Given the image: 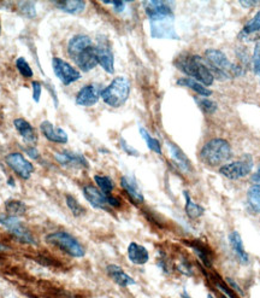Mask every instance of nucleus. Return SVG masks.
I'll return each mask as SVG.
<instances>
[{
	"mask_svg": "<svg viewBox=\"0 0 260 298\" xmlns=\"http://www.w3.org/2000/svg\"><path fill=\"white\" fill-rule=\"evenodd\" d=\"M175 65L186 75L191 76L193 80L204 86H211L215 81L211 70L205 64L204 59L198 55H182L175 61Z\"/></svg>",
	"mask_w": 260,
	"mask_h": 298,
	"instance_id": "1",
	"label": "nucleus"
},
{
	"mask_svg": "<svg viewBox=\"0 0 260 298\" xmlns=\"http://www.w3.org/2000/svg\"><path fill=\"white\" fill-rule=\"evenodd\" d=\"M205 58L209 63L210 70H211L213 78L231 79L242 76L245 74V68L241 65L232 64L228 57L222 51L216 48H209L205 51Z\"/></svg>",
	"mask_w": 260,
	"mask_h": 298,
	"instance_id": "2",
	"label": "nucleus"
},
{
	"mask_svg": "<svg viewBox=\"0 0 260 298\" xmlns=\"http://www.w3.org/2000/svg\"><path fill=\"white\" fill-rule=\"evenodd\" d=\"M231 157V147L224 139L216 138L206 142L200 150V158L210 167H218Z\"/></svg>",
	"mask_w": 260,
	"mask_h": 298,
	"instance_id": "3",
	"label": "nucleus"
},
{
	"mask_svg": "<svg viewBox=\"0 0 260 298\" xmlns=\"http://www.w3.org/2000/svg\"><path fill=\"white\" fill-rule=\"evenodd\" d=\"M130 94V82L124 76H118L111 81L108 87L101 91V99L111 108H119L128 101Z\"/></svg>",
	"mask_w": 260,
	"mask_h": 298,
	"instance_id": "4",
	"label": "nucleus"
},
{
	"mask_svg": "<svg viewBox=\"0 0 260 298\" xmlns=\"http://www.w3.org/2000/svg\"><path fill=\"white\" fill-rule=\"evenodd\" d=\"M46 241L53 245V246L58 247L59 250H62L63 253L68 254L71 257L81 258L86 255V250L82 246V244L68 232L58 231L49 233L46 237Z\"/></svg>",
	"mask_w": 260,
	"mask_h": 298,
	"instance_id": "5",
	"label": "nucleus"
},
{
	"mask_svg": "<svg viewBox=\"0 0 260 298\" xmlns=\"http://www.w3.org/2000/svg\"><path fill=\"white\" fill-rule=\"evenodd\" d=\"M0 225L5 227L21 243L29 245L36 244V240L32 234V232L24 227V225L18 220V217L11 216V215L8 214H0Z\"/></svg>",
	"mask_w": 260,
	"mask_h": 298,
	"instance_id": "6",
	"label": "nucleus"
},
{
	"mask_svg": "<svg viewBox=\"0 0 260 298\" xmlns=\"http://www.w3.org/2000/svg\"><path fill=\"white\" fill-rule=\"evenodd\" d=\"M252 169L253 158L251 155L246 154L238 161L228 164H223L221 169H219V173L226 179H230V180H239V179H242L251 174Z\"/></svg>",
	"mask_w": 260,
	"mask_h": 298,
	"instance_id": "7",
	"label": "nucleus"
},
{
	"mask_svg": "<svg viewBox=\"0 0 260 298\" xmlns=\"http://www.w3.org/2000/svg\"><path fill=\"white\" fill-rule=\"evenodd\" d=\"M52 69L55 75L65 86L74 84L81 79V72L62 58L55 57L52 59Z\"/></svg>",
	"mask_w": 260,
	"mask_h": 298,
	"instance_id": "8",
	"label": "nucleus"
},
{
	"mask_svg": "<svg viewBox=\"0 0 260 298\" xmlns=\"http://www.w3.org/2000/svg\"><path fill=\"white\" fill-rule=\"evenodd\" d=\"M5 161L6 164H8L9 167L22 179V180H29L32 174L34 173V165H33L29 161H27L25 158L23 157V155L19 154V152H12V154L8 155Z\"/></svg>",
	"mask_w": 260,
	"mask_h": 298,
	"instance_id": "9",
	"label": "nucleus"
},
{
	"mask_svg": "<svg viewBox=\"0 0 260 298\" xmlns=\"http://www.w3.org/2000/svg\"><path fill=\"white\" fill-rule=\"evenodd\" d=\"M96 57H98V64L108 74L115 72V57L110 46L109 41L105 38H100L98 44L95 46Z\"/></svg>",
	"mask_w": 260,
	"mask_h": 298,
	"instance_id": "10",
	"label": "nucleus"
},
{
	"mask_svg": "<svg viewBox=\"0 0 260 298\" xmlns=\"http://www.w3.org/2000/svg\"><path fill=\"white\" fill-rule=\"evenodd\" d=\"M55 158L58 163L65 168H75V169H87L89 168V163L87 158L79 152L72 151H62L56 152Z\"/></svg>",
	"mask_w": 260,
	"mask_h": 298,
	"instance_id": "11",
	"label": "nucleus"
},
{
	"mask_svg": "<svg viewBox=\"0 0 260 298\" xmlns=\"http://www.w3.org/2000/svg\"><path fill=\"white\" fill-rule=\"evenodd\" d=\"M143 5H145V12L148 16L149 22L165 18H173V11L171 6H169V3L153 0V2L143 3Z\"/></svg>",
	"mask_w": 260,
	"mask_h": 298,
	"instance_id": "12",
	"label": "nucleus"
},
{
	"mask_svg": "<svg viewBox=\"0 0 260 298\" xmlns=\"http://www.w3.org/2000/svg\"><path fill=\"white\" fill-rule=\"evenodd\" d=\"M173 18L159 19V21H151V35L154 39H176L179 36L175 31L172 24Z\"/></svg>",
	"mask_w": 260,
	"mask_h": 298,
	"instance_id": "13",
	"label": "nucleus"
},
{
	"mask_svg": "<svg viewBox=\"0 0 260 298\" xmlns=\"http://www.w3.org/2000/svg\"><path fill=\"white\" fill-rule=\"evenodd\" d=\"M83 196L95 209H101V210H110L109 205V196L110 194H105L104 192H101L99 188L93 186V185H86L83 187Z\"/></svg>",
	"mask_w": 260,
	"mask_h": 298,
	"instance_id": "14",
	"label": "nucleus"
},
{
	"mask_svg": "<svg viewBox=\"0 0 260 298\" xmlns=\"http://www.w3.org/2000/svg\"><path fill=\"white\" fill-rule=\"evenodd\" d=\"M101 91L99 85H87L76 94V104L80 107H93L101 98Z\"/></svg>",
	"mask_w": 260,
	"mask_h": 298,
	"instance_id": "15",
	"label": "nucleus"
},
{
	"mask_svg": "<svg viewBox=\"0 0 260 298\" xmlns=\"http://www.w3.org/2000/svg\"><path fill=\"white\" fill-rule=\"evenodd\" d=\"M76 63V65L81 69L82 71L88 72L94 69L98 65V57H96V51L95 46L92 45L88 48H86L85 51L81 52L79 56L72 59Z\"/></svg>",
	"mask_w": 260,
	"mask_h": 298,
	"instance_id": "16",
	"label": "nucleus"
},
{
	"mask_svg": "<svg viewBox=\"0 0 260 298\" xmlns=\"http://www.w3.org/2000/svg\"><path fill=\"white\" fill-rule=\"evenodd\" d=\"M239 39L246 42L260 41V11L256 12L251 21L246 23L242 31L239 33Z\"/></svg>",
	"mask_w": 260,
	"mask_h": 298,
	"instance_id": "17",
	"label": "nucleus"
},
{
	"mask_svg": "<svg viewBox=\"0 0 260 298\" xmlns=\"http://www.w3.org/2000/svg\"><path fill=\"white\" fill-rule=\"evenodd\" d=\"M40 131H41L43 137L52 142H57V144H66L69 140L68 134H66L64 129L55 127L49 121L41 122V125H40Z\"/></svg>",
	"mask_w": 260,
	"mask_h": 298,
	"instance_id": "18",
	"label": "nucleus"
},
{
	"mask_svg": "<svg viewBox=\"0 0 260 298\" xmlns=\"http://www.w3.org/2000/svg\"><path fill=\"white\" fill-rule=\"evenodd\" d=\"M121 186L125 193L128 194L130 201L135 204H142L145 202V197H143L141 190H140L139 185L132 177L124 175L121 178Z\"/></svg>",
	"mask_w": 260,
	"mask_h": 298,
	"instance_id": "19",
	"label": "nucleus"
},
{
	"mask_svg": "<svg viewBox=\"0 0 260 298\" xmlns=\"http://www.w3.org/2000/svg\"><path fill=\"white\" fill-rule=\"evenodd\" d=\"M166 146H168L169 148L170 156H171L172 161L175 162V164L177 165L179 169H181L182 171H185V173H189V171H192L193 168H192L191 161H189V158L186 156L185 152H183L177 145L173 144V142L171 141H166Z\"/></svg>",
	"mask_w": 260,
	"mask_h": 298,
	"instance_id": "20",
	"label": "nucleus"
},
{
	"mask_svg": "<svg viewBox=\"0 0 260 298\" xmlns=\"http://www.w3.org/2000/svg\"><path fill=\"white\" fill-rule=\"evenodd\" d=\"M229 244L230 246H231L232 251H234L236 258L239 260V262L242 264H247L249 262V256L247 251L245 250L242 237L240 236L238 231H232L231 233L229 234Z\"/></svg>",
	"mask_w": 260,
	"mask_h": 298,
	"instance_id": "21",
	"label": "nucleus"
},
{
	"mask_svg": "<svg viewBox=\"0 0 260 298\" xmlns=\"http://www.w3.org/2000/svg\"><path fill=\"white\" fill-rule=\"evenodd\" d=\"M106 271H108L109 277L121 287L133 286V285L136 284V281L129 274H126L121 267L117 266V264H109L106 267Z\"/></svg>",
	"mask_w": 260,
	"mask_h": 298,
	"instance_id": "22",
	"label": "nucleus"
},
{
	"mask_svg": "<svg viewBox=\"0 0 260 298\" xmlns=\"http://www.w3.org/2000/svg\"><path fill=\"white\" fill-rule=\"evenodd\" d=\"M128 258L132 263L136 264V266H142V264H146L149 260V253L148 250L146 249L145 246L140 245L138 243H130L128 246Z\"/></svg>",
	"mask_w": 260,
	"mask_h": 298,
	"instance_id": "23",
	"label": "nucleus"
},
{
	"mask_svg": "<svg viewBox=\"0 0 260 298\" xmlns=\"http://www.w3.org/2000/svg\"><path fill=\"white\" fill-rule=\"evenodd\" d=\"M93 45L92 39L87 35H75L70 39L68 42V54L70 57L74 59L81 52Z\"/></svg>",
	"mask_w": 260,
	"mask_h": 298,
	"instance_id": "24",
	"label": "nucleus"
},
{
	"mask_svg": "<svg viewBox=\"0 0 260 298\" xmlns=\"http://www.w3.org/2000/svg\"><path fill=\"white\" fill-rule=\"evenodd\" d=\"M187 245L192 247L193 251L196 254V256L199 257V260L204 263V266L209 268L212 267L213 256H212V251L209 249V246H206V245L200 240L187 241Z\"/></svg>",
	"mask_w": 260,
	"mask_h": 298,
	"instance_id": "25",
	"label": "nucleus"
},
{
	"mask_svg": "<svg viewBox=\"0 0 260 298\" xmlns=\"http://www.w3.org/2000/svg\"><path fill=\"white\" fill-rule=\"evenodd\" d=\"M13 126H15L16 131L18 132L19 135L24 139L27 142H35L38 140V135L35 133V129L33 128V126L29 123L28 121H25L24 118H16L13 121Z\"/></svg>",
	"mask_w": 260,
	"mask_h": 298,
	"instance_id": "26",
	"label": "nucleus"
},
{
	"mask_svg": "<svg viewBox=\"0 0 260 298\" xmlns=\"http://www.w3.org/2000/svg\"><path fill=\"white\" fill-rule=\"evenodd\" d=\"M57 8L70 15H79L85 11L87 3L83 0H62L55 3Z\"/></svg>",
	"mask_w": 260,
	"mask_h": 298,
	"instance_id": "27",
	"label": "nucleus"
},
{
	"mask_svg": "<svg viewBox=\"0 0 260 298\" xmlns=\"http://www.w3.org/2000/svg\"><path fill=\"white\" fill-rule=\"evenodd\" d=\"M177 85L178 86H183V87H187L189 89H192V91H194L195 93H198L199 95H201V97H209V95L212 94V91L211 89H209L206 86H204L202 84H200V82L193 80L191 78H181L177 80Z\"/></svg>",
	"mask_w": 260,
	"mask_h": 298,
	"instance_id": "28",
	"label": "nucleus"
},
{
	"mask_svg": "<svg viewBox=\"0 0 260 298\" xmlns=\"http://www.w3.org/2000/svg\"><path fill=\"white\" fill-rule=\"evenodd\" d=\"M183 196L186 198V205H185V211L191 220H196V218L201 217L205 213V209L199 205L195 202H193L192 197L189 196L188 191H183Z\"/></svg>",
	"mask_w": 260,
	"mask_h": 298,
	"instance_id": "29",
	"label": "nucleus"
},
{
	"mask_svg": "<svg viewBox=\"0 0 260 298\" xmlns=\"http://www.w3.org/2000/svg\"><path fill=\"white\" fill-rule=\"evenodd\" d=\"M5 209L8 211V215L11 216L18 217L25 214L27 211V205L21 201L17 200H9L5 202Z\"/></svg>",
	"mask_w": 260,
	"mask_h": 298,
	"instance_id": "30",
	"label": "nucleus"
},
{
	"mask_svg": "<svg viewBox=\"0 0 260 298\" xmlns=\"http://www.w3.org/2000/svg\"><path fill=\"white\" fill-rule=\"evenodd\" d=\"M140 134H141L143 140L146 141V144H147V147L149 148V150L153 151L157 155H162V144L158 139L153 138L152 135L142 127H140Z\"/></svg>",
	"mask_w": 260,
	"mask_h": 298,
	"instance_id": "31",
	"label": "nucleus"
},
{
	"mask_svg": "<svg viewBox=\"0 0 260 298\" xmlns=\"http://www.w3.org/2000/svg\"><path fill=\"white\" fill-rule=\"evenodd\" d=\"M94 181L96 186L99 187V190L104 192L105 194H111L113 188H115L113 181L106 175H94Z\"/></svg>",
	"mask_w": 260,
	"mask_h": 298,
	"instance_id": "32",
	"label": "nucleus"
},
{
	"mask_svg": "<svg viewBox=\"0 0 260 298\" xmlns=\"http://www.w3.org/2000/svg\"><path fill=\"white\" fill-rule=\"evenodd\" d=\"M65 202H66V205H68L70 211H71L74 216L80 217V216H82V215L86 214L85 207H83V205L80 203V202L76 200L75 197H72L71 194H66Z\"/></svg>",
	"mask_w": 260,
	"mask_h": 298,
	"instance_id": "33",
	"label": "nucleus"
},
{
	"mask_svg": "<svg viewBox=\"0 0 260 298\" xmlns=\"http://www.w3.org/2000/svg\"><path fill=\"white\" fill-rule=\"evenodd\" d=\"M247 200L248 204L251 205V208L256 213H260V186H253L248 190L247 193Z\"/></svg>",
	"mask_w": 260,
	"mask_h": 298,
	"instance_id": "34",
	"label": "nucleus"
},
{
	"mask_svg": "<svg viewBox=\"0 0 260 298\" xmlns=\"http://www.w3.org/2000/svg\"><path fill=\"white\" fill-rule=\"evenodd\" d=\"M16 68H17L19 74H21L23 78L29 79V78H33V75H34L31 65H29V63L27 62L23 57H19L16 59Z\"/></svg>",
	"mask_w": 260,
	"mask_h": 298,
	"instance_id": "35",
	"label": "nucleus"
},
{
	"mask_svg": "<svg viewBox=\"0 0 260 298\" xmlns=\"http://www.w3.org/2000/svg\"><path fill=\"white\" fill-rule=\"evenodd\" d=\"M195 102L198 103L199 108L201 109L202 111L205 112V114H209L211 115L213 112L217 111V104L215 102L210 101L207 98H195Z\"/></svg>",
	"mask_w": 260,
	"mask_h": 298,
	"instance_id": "36",
	"label": "nucleus"
},
{
	"mask_svg": "<svg viewBox=\"0 0 260 298\" xmlns=\"http://www.w3.org/2000/svg\"><path fill=\"white\" fill-rule=\"evenodd\" d=\"M19 5V10L25 17L28 18H34L36 16V10H35V5L33 2H21L18 3Z\"/></svg>",
	"mask_w": 260,
	"mask_h": 298,
	"instance_id": "37",
	"label": "nucleus"
},
{
	"mask_svg": "<svg viewBox=\"0 0 260 298\" xmlns=\"http://www.w3.org/2000/svg\"><path fill=\"white\" fill-rule=\"evenodd\" d=\"M119 145H121L122 150L124 151L126 155H129V156H134V157H139L140 156L139 151L136 150V148L133 147V146H130L128 142H126L123 138L119 139Z\"/></svg>",
	"mask_w": 260,
	"mask_h": 298,
	"instance_id": "38",
	"label": "nucleus"
},
{
	"mask_svg": "<svg viewBox=\"0 0 260 298\" xmlns=\"http://www.w3.org/2000/svg\"><path fill=\"white\" fill-rule=\"evenodd\" d=\"M177 269H178V271H181L182 274H185V276H187V277L193 276V267H192V264L188 262V261L182 260L181 262L177 264Z\"/></svg>",
	"mask_w": 260,
	"mask_h": 298,
	"instance_id": "39",
	"label": "nucleus"
},
{
	"mask_svg": "<svg viewBox=\"0 0 260 298\" xmlns=\"http://www.w3.org/2000/svg\"><path fill=\"white\" fill-rule=\"evenodd\" d=\"M33 101L35 103L40 102V98H41V91H42V86L39 81H33Z\"/></svg>",
	"mask_w": 260,
	"mask_h": 298,
	"instance_id": "40",
	"label": "nucleus"
},
{
	"mask_svg": "<svg viewBox=\"0 0 260 298\" xmlns=\"http://www.w3.org/2000/svg\"><path fill=\"white\" fill-rule=\"evenodd\" d=\"M102 4L112 5L116 12H122L125 8V2H102Z\"/></svg>",
	"mask_w": 260,
	"mask_h": 298,
	"instance_id": "41",
	"label": "nucleus"
},
{
	"mask_svg": "<svg viewBox=\"0 0 260 298\" xmlns=\"http://www.w3.org/2000/svg\"><path fill=\"white\" fill-rule=\"evenodd\" d=\"M25 152H27V154H28V156H29V157L34 158V160H38V158L40 157L39 151L36 150L35 147H27V148H25Z\"/></svg>",
	"mask_w": 260,
	"mask_h": 298,
	"instance_id": "42",
	"label": "nucleus"
},
{
	"mask_svg": "<svg viewBox=\"0 0 260 298\" xmlns=\"http://www.w3.org/2000/svg\"><path fill=\"white\" fill-rule=\"evenodd\" d=\"M251 181L253 183V185H255V186H260V165L258 167V169H256L255 173L252 175Z\"/></svg>",
	"mask_w": 260,
	"mask_h": 298,
	"instance_id": "43",
	"label": "nucleus"
},
{
	"mask_svg": "<svg viewBox=\"0 0 260 298\" xmlns=\"http://www.w3.org/2000/svg\"><path fill=\"white\" fill-rule=\"evenodd\" d=\"M240 4L243 6H254L256 4H259L258 2H240Z\"/></svg>",
	"mask_w": 260,
	"mask_h": 298,
	"instance_id": "44",
	"label": "nucleus"
},
{
	"mask_svg": "<svg viewBox=\"0 0 260 298\" xmlns=\"http://www.w3.org/2000/svg\"><path fill=\"white\" fill-rule=\"evenodd\" d=\"M181 297H182V298H192L191 296H189V293L187 292V290H183V291H182Z\"/></svg>",
	"mask_w": 260,
	"mask_h": 298,
	"instance_id": "45",
	"label": "nucleus"
},
{
	"mask_svg": "<svg viewBox=\"0 0 260 298\" xmlns=\"http://www.w3.org/2000/svg\"><path fill=\"white\" fill-rule=\"evenodd\" d=\"M254 72L256 75H259V78H260V63L254 68Z\"/></svg>",
	"mask_w": 260,
	"mask_h": 298,
	"instance_id": "46",
	"label": "nucleus"
},
{
	"mask_svg": "<svg viewBox=\"0 0 260 298\" xmlns=\"http://www.w3.org/2000/svg\"><path fill=\"white\" fill-rule=\"evenodd\" d=\"M6 250H8V247H6L5 245L0 244V251H6Z\"/></svg>",
	"mask_w": 260,
	"mask_h": 298,
	"instance_id": "47",
	"label": "nucleus"
},
{
	"mask_svg": "<svg viewBox=\"0 0 260 298\" xmlns=\"http://www.w3.org/2000/svg\"><path fill=\"white\" fill-rule=\"evenodd\" d=\"M9 185H10V186H15V184H13L12 179H10V180H9Z\"/></svg>",
	"mask_w": 260,
	"mask_h": 298,
	"instance_id": "48",
	"label": "nucleus"
},
{
	"mask_svg": "<svg viewBox=\"0 0 260 298\" xmlns=\"http://www.w3.org/2000/svg\"><path fill=\"white\" fill-rule=\"evenodd\" d=\"M207 298H215V297H213L211 293H209V294H207Z\"/></svg>",
	"mask_w": 260,
	"mask_h": 298,
	"instance_id": "49",
	"label": "nucleus"
},
{
	"mask_svg": "<svg viewBox=\"0 0 260 298\" xmlns=\"http://www.w3.org/2000/svg\"><path fill=\"white\" fill-rule=\"evenodd\" d=\"M222 298H228V297H225V296H223V297H222Z\"/></svg>",
	"mask_w": 260,
	"mask_h": 298,
	"instance_id": "50",
	"label": "nucleus"
},
{
	"mask_svg": "<svg viewBox=\"0 0 260 298\" xmlns=\"http://www.w3.org/2000/svg\"><path fill=\"white\" fill-rule=\"evenodd\" d=\"M0 31H2V28H0Z\"/></svg>",
	"mask_w": 260,
	"mask_h": 298,
	"instance_id": "51",
	"label": "nucleus"
}]
</instances>
